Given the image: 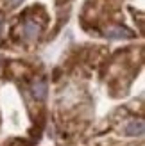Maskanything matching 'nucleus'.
Listing matches in <instances>:
<instances>
[{"instance_id": "nucleus-1", "label": "nucleus", "mask_w": 145, "mask_h": 146, "mask_svg": "<svg viewBox=\"0 0 145 146\" xmlns=\"http://www.w3.org/2000/svg\"><path fill=\"white\" fill-rule=\"evenodd\" d=\"M31 87H32V94L38 100H45L47 98L48 89H47V82H45V80H32Z\"/></svg>"}, {"instance_id": "nucleus-2", "label": "nucleus", "mask_w": 145, "mask_h": 146, "mask_svg": "<svg viewBox=\"0 0 145 146\" xmlns=\"http://www.w3.org/2000/svg\"><path fill=\"white\" fill-rule=\"evenodd\" d=\"M126 135L129 137H136V135H142L143 134V123L142 121H131L126 125Z\"/></svg>"}, {"instance_id": "nucleus-3", "label": "nucleus", "mask_w": 145, "mask_h": 146, "mask_svg": "<svg viewBox=\"0 0 145 146\" xmlns=\"http://www.w3.org/2000/svg\"><path fill=\"white\" fill-rule=\"evenodd\" d=\"M38 34H40V27L34 21H25L23 23V38L34 39V38H38Z\"/></svg>"}]
</instances>
